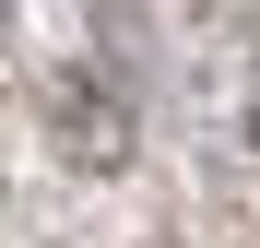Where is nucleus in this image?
Returning <instances> with one entry per match:
<instances>
[{"label":"nucleus","instance_id":"f257e3e1","mask_svg":"<svg viewBox=\"0 0 260 248\" xmlns=\"http://www.w3.org/2000/svg\"><path fill=\"white\" fill-rule=\"evenodd\" d=\"M48 130L71 142V165H118L130 154V118L95 107V83H48Z\"/></svg>","mask_w":260,"mask_h":248}]
</instances>
